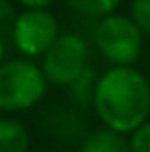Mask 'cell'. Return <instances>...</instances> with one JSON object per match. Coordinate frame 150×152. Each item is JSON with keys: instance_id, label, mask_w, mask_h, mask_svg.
Listing matches in <instances>:
<instances>
[{"instance_id": "obj_1", "label": "cell", "mask_w": 150, "mask_h": 152, "mask_svg": "<svg viewBox=\"0 0 150 152\" xmlns=\"http://www.w3.org/2000/svg\"><path fill=\"white\" fill-rule=\"evenodd\" d=\"M93 109L107 129L132 134L150 119V82L134 66H111L97 78Z\"/></svg>"}, {"instance_id": "obj_2", "label": "cell", "mask_w": 150, "mask_h": 152, "mask_svg": "<svg viewBox=\"0 0 150 152\" xmlns=\"http://www.w3.org/2000/svg\"><path fill=\"white\" fill-rule=\"evenodd\" d=\"M41 68L27 58L6 60L0 66V111L19 113L35 107L48 93Z\"/></svg>"}, {"instance_id": "obj_3", "label": "cell", "mask_w": 150, "mask_h": 152, "mask_svg": "<svg viewBox=\"0 0 150 152\" xmlns=\"http://www.w3.org/2000/svg\"><path fill=\"white\" fill-rule=\"evenodd\" d=\"M95 43L111 66H134L142 56L144 35L134 21L124 15H107L95 31Z\"/></svg>"}, {"instance_id": "obj_4", "label": "cell", "mask_w": 150, "mask_h": 152, "mask_svg": "<svg viewBox=\"0 0 150 152\" xmlns=\"http://www.w3.org/2000/svg\"><path fill=\"white\" fill-rule=\"evenodd\" d=\"M89 48L82 37L66 33L53 41L50 50L41 56V72L48 84L70 86L89 68Z\"/></svg>"}, {"instance_id": "obj_5", "label": "cell", "mask_w": 150, "mask_h": 152, "mask_svg": "<svg viewBox=\"0 0 150 152\" xmlns=\"http://www.w3.org/2000/svg\"><path fill=\"white\" fill-rule=\"evenodd\" d=\"M58 37H60L58 21L48 8H25L23 12H19L10 35L15 48L27 60L41 58Z\"/></svg>"}, {"instance_id": "obj_6", "label": "cell", "mask_w": 150, "mask_h": 152, "mask_svg": "<svg viewBox=\"0 0 150 152\" xmlns=\"http://www.w3.org/2000/svg\"><path fill=\"white\" fill-rule=\"evenodd\" d=\"M80 152H134L130 146V140L124 134H117L113 129H95L89 134L80 146Z\"/></svg>"}, {"instance_id": "obj_7", "label": "cell", "mask_w": 150, "mask_h": 152, "mask_svg": "<svg viewBox=\"0 0 150 152\" xmlns=\"http://www.w3.org/2000/svg\"><path fill=\"white\" fill-rule=\"evenodd\" d=\"M29 129L15 117H0V152H29Z\"/></svg>"}, {"instance_id": "obj_8", "label": "cell", "mask_w": 150, "mask_h": 152, "mask_svg": "<svg viewBox=\"0 0 150 152\" xmlns=\"http://www.w3.org/2000/svg\"><path fill=\"white\" fill-rule=\"evenodd\" d=\"M68 6L84 17H107L113 15L121 0H66Z\"/></svg>"}, {"instance_id": "obj_9", "label": "cell", "mask_w": 150, "mask_h": 152, "mask_svg": "<svg viewBox=\"0 0 150 152\" xmlns=\"http://www.w3.org/2000/svg\"><path fill=\"white\" fill-rule=\"evenodd\" d=\"M130 19L142 31V35L150 37V0H132Z\"/></svg>"}, {"instance_id": "obj_10", "label": "cell", "mask_w": 150, "mask_h": 152, "mask_svg": "<svg viewBox=\"0 0 150 152\" xmlns=\"http://www.w3.org/2000/svg\"><path fill=\"white\" fill-rule=\"evenodd\" d=\"M17 17L19 15L15 12V6L8 0H0V39L2 41H4V37H10L12 35Z\"/></svg>"}, {"instance_id": "obj_11", "label": "cell", "mask_w": 150, "mask_h": 152, "mask_svg": "<svg viewBox=\"0 0 150 152\" xmlns=\"http://www.w3.org/2000/svg\"><path fill=\"white\" fill-rule=\"evenodd\" d=\"M130 146L134 152H150V119L138 126L130 134Z\"/></svg>"}, {"instance_id": "obj_12", "label": "cell", "mask_w": 150, "mask_h": 152, "mask_svg": "<svg viewBox=\"0 0 150 152\" xmlns=\"http://www.w3.org/2000/svg\"><path fill=\"white\" fill-rule=\"evenodd\" d=\"M25 8H48L53 0H19Z\"/></svg>"}, {"instance_id": "obj_13", "label": "cell", "mask_w": 150, "mask_h": 152, "mask_svg": "<svg viewBox=\"0 0 150 152\" xmlns=\"http://www.w3.org/2000/svg\"><path fill=\"white\" fill-rule=\"evenodd\" d=\"M4 56H6V45H4V41L0 39V66L6 62V60H4Z\"/></svg>"}]
</instances>
